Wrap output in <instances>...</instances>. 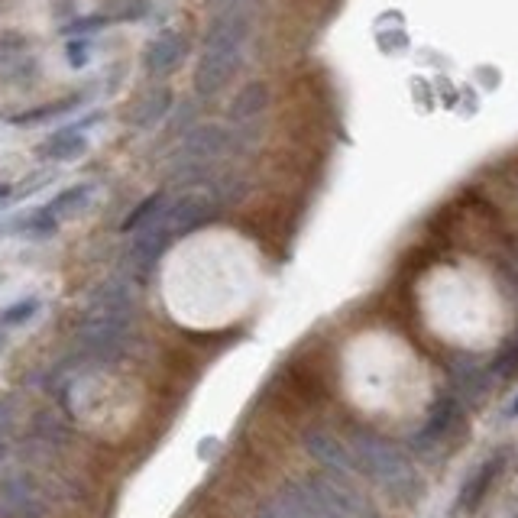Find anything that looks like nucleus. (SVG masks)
<instances>
[{
	"mask_svg": "<svg viewBox=\"0 0 518 518\" xmlns=\"http://www.w3.org/2000/svg\"><path fill=\"white\" fill-rule=\"evenodd\" d=\"M43 515V502L30 476L10 470L0 476V518H36Z\"/></svg>",
	"mask_w": 518,
	"mask_h": 518,
	"instance_id": "obj_3",
	"label": "nucleus"
},
{
	"mask_svg": "<svg viewBox=\"0 0 518 518\" xmlns=\"http://www.w3.org/2000/svg\"><path fill=\"white\" fill-rule=\"evenodd\" d=\"M0 344H4V324H0Z\"/></svg>",
	"mask_w": 518,
	"mask_h": 518,
	"instance_id": "obj_19",
	"label": "nucleus"
},
{
	"mask_svg": "<svg viewBox=\"0 0 518 518\" xmlns=\"http://www.w3.org/2000/svg\"><path fill=\"white\" fill-rule=\"evenodd\" d=\"M457 412H460L457 399H451V395H444V399H438V405L431 408L428 421H425V425H421V431H418V444H421V447L438 444V441L444 438V434L454 428Z\"/></svg>",
	"mask_w": 518,
	"mask_h": 518,
	"instance_id": "obj_6",
	"label": "nucleus"
},
{
	"mask_svg": "<svg viewBox=\"0 0 518 518\" xmlns=\"http://www.w3.org/2000/svg\"><path fill=\"white\" fill-rule=\"evenodd\" d=\"M130 305H133V295L127 285H120V282L104 285L75 334V360L78 363L107 360L124 347L127 331H130Z\"/></svg>",
	"mask_w": 518,
	"mask_h": 518,
	"instance_id": "obj_1",
	"label": "nucleus"
},
{
	"mask_svg": "<svg viewBox=\"0 0 518 518\" xmlns=\"http://www.w3.org/2000/svg\"><path fill=\"white\" fill-rule=\"evenodd\" d=\"M107 20H140L146 17V4L143 0H107Z\"/></svg>",
	"mask_w": 518,
	"mask_h": 518,
	"instance_id": "obj_12",
	"label": "nucleus"
},
{
	"mask_svg": "<svg viewBox=\"0 0 518 518\" xmlns=\"http://www.w3.org/2000/svg\"><path fill=\"white\" fill-rule=\"evenodd\" d=\"M0 460H4V447H0Z\"/></svg>",
	"mask_w": 518,
	"mask_h": 518,
	"instance_id": "obj_20",
	"label": "nucleus"
},
{
	"mask_svg": "<svg viewBox=\"0 0 518 518\" xmlns=\"http://www.w3.org/2000/svg\"><path fill=\"white\" fill-rule=\"evenodd\" d=\"M350 451L357 457V467L363 476H373L379 486H386L395 499L415 502L421 496V483L415 467L408 463V457L386 438H379L373 431H350Z\"/></svg>",
	"mask_w": 518,
	"mask_h": 518,
	"instance_id": "obj_2",
	"label": "nucleus"
},
{
	"mask_svg": "<svg viewBox=\"0 0 518 518\" xmlns=\"http://www.w3.org/2000/svg\"><path fill=\"white\" fill-rule=\"evenodd\" d=\"M179 59H182V39L175 36V33H162L146 49V68L153 75L169 72V68H175V62H179Z\"/></svg>",
	"mask_w": 518,
	"mask_h": 518,
	"instance_id": "obj_7",
	"label": "nucleus"
},
{
	"mask_svg": "<svg viewBox=\"0 0 518 518\" xmlns=\"http://www.w3.org/2000/svg\"><path fill=\"white\" fill-rule=\"evenodd\" d=\"M502 467H506V457H502V454H493V457H489V460L483 463V467L476 470V476H470L467 486L460 489L457 509H460V512H473L476 506H480V502L486 499L489 489H493V483L499 480Z\"/></svg>",
	"mask_w": 518,
	"mask_h": 518,
	"instance_id": "obj_5",
	"label": "nucleus"
},
{
	"mask_svg": "<svg viewBox=\"0 0 518 518\" xmlns=\"http://www.w3.org/2000/svg\"><path fill=\"white\" fill-rule=\"evenodd\" d=\"M85 56H88V49H85V43H81V46H78V43H72V46H68V62H72L75 68L88 62Z\"/></svg>",
	"mask_w": 518,
	"mask_h": 518,
	"instance_id": "obj_15",
	"label": "nucleus"
},
{
	"mask_svg": "<svg viewBox=\"0 0 518 518\" xmlns=\"http://www.w3.org/2000/svg\"><path fill=\"white\" fill-rule=\"evenodd\" d=\"M78 101H81V98H65V101H56V104H43V107H36V111L17 114V117H13V124H17V127H33V124H43V120H52V117L65 114L68 107H78Z\"/></svg>",
	"mask_w": 518,
	"mask_h": 518,
	"instance_id": "obj_10",
	"label": "nucleus"
},
{
	"mask_svg": "<svg viewBox=\"0 0 518 518\" xmlns=\"http://www.w3.org/2000/svg\"><path fill=\"white\" fill-rule=\"evenodd\" d=\"M111 20L104 17V13H94V17H81V20H75V23H68L65 26V33L68 36H88V33H94V30H101V26H107Z\"/></svg>",
	"mask_w": 518,
	"mask_h": 518,
	"instance_id": "obj_14",
	"label": "nucleus"
},
{
	"mask_svg": "<svg viewBox=\"0 0 518 518\" xmlns=\"http://www.w3.org/2000/svg\"><path fill=\"white\" fill-rule=\"evenodd\" d=\"M88 195H91V188L88 185H75V188H65L62 195H56L49 204H46V214L52 217V221L59 224V217H72V214H78V208L81 204L88 201Z\"/></svg>",
	"mask_w": 518,
	"mask_h": 518,
	"instance_id": "obj_9",
	"label": "nucleus"
},
{
	"mask_svg": "<svg viewBox=\"0 0 518 518\" xmlns=\"http://www.w3.org/2000/svg\"><path fill=\"white\" fill-rule=\"evenodd\" d=\"M85 136L78 130H62V133H52L49 140L39 146V156L52 159V162H65V159H75L85 153Z\"/></svg>",
	"mask_w": 518,
	"mask_h": 518,
	"instance_id": "obj_8",
	"label": "nucleus"
},
{
	"mask_svg": "<svg viewBox=\"0 0 518 518\" xmlns=\"http://www.w3.org/2000/svg\"><path fill=\"white\" fill-rule=\"evenodd\" d=\"M515 370H518V337L512 340V344H509L506 350L499 353L496 363H493V370H489V373L502 379V376H512Z\"/></svg>",
	"mask_w": 518,
	"mask_h": 518,
	"instance_id": "obj_13",
	"label": "nucleus"
},
{
	"mask_svg": "<svg viewBox=\"0 0 518 518\" xmlns=\"http://www.w3.org/2000/svg\"><path fill=\"white\" fill-rule=\"evenodd\" d=\"M506 415H509V418H518V395H515V399H512V405L506 408Z\"/></svg>",
	"mask_w": 518,
	"mask_h": 518,
	"instance_id": "obj_17",
	"label": "nucleus"
},
{
	"mask_svg": "<svg viewBox=\"0 0 518 518\" xmlns=\"http://www.w3.org/2000/svg\"><path fill=\"white\" fill-rule=\"evenodd\" d=\"M305 451L315 457L324 470H331L334 476H353V473H360L357 457H353L350 444L344 447V441L334 438V434L324 431V428L305 431Z\"/></svg>",
	"mask_w": 518,
	"mask_h": 518,
	"instance_id": "obj_4",
	"label": "nucleus"
},
{
	"mask_svg": "<svg viewBox=\"0 0 518 518\" xmlns=\"http://www.w3.org/2000/svg\"><path fill=\"white\" fill-rule=\"evenodd\" d=\"M39 311V298H20L17 305H10L0 311V324L4 327H17V324H26Z\"/></svg>",
	"mask_w": 518,
	"mask_h": 518,
	"instance_id": "obj_11",
	"label": "nucleus"
},
{
	"mask_svg": "<svg viewBox=\"0 0 518 518\" xmlns=\"http://www.w3.org/2000/svg\"><path fill=\"white\" fill-rule=\"evenodd\" d=\"M13 418V408L10 405H0V428H7Z\"/></svg>",
	"mask_w": 518,
	"mask_h": 518,
	"instance_id": "obj_16",
	"label": "nucleus"
},
{
	"mask_svg": "<svg viewBox=\"0 0 518 518\" xmlns=\"http://www.w3.org/2000/svg\"><path fill=\"white\" fill-rule=\"evenodd\" d=\"M13 192H10V188L7 185H0V201H4V198H10Z\"/></svg>",
	"mask_w": 518,
	"mask_h": 518,
	"instance_id": "obj_18",
	"label": "nucleus"
}]
</instances>
